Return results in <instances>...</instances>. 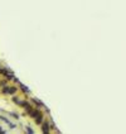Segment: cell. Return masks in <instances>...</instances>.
<instances>
[{
  "label": "cell",
  "instance_id": "cell-1",
  "mask_svg": "<svg viewBox=\"0 0 126 134\" xmlns=\"http://www.w3.org/2000/svg\"><path fill=\"white\" fill-rule=\"evenodd\" d=\"M30 115L35 119V123H38V124H42V123H43V115L40 114L39 110H33V111L30 113Z\"/></svg>",
  "mask_w": 126,
  "mask_h": 134
},
{
  "label": "cell",
  "instance_id": "cell-2",
  "mask_svg": "<svg viewBox=\"0 0 126 134\" xmlns=\"http://www.w3.org/2000/svg\"><path fill=\"white\" fill-rule=\"evenodd\" d=\"M3 91H4L5 94H14V92H15V87H11V89H9V87H5Z\"/></svg>",
  "mask_w": 126,
  "mask_h": 134
},
{
  "label": "cell",
  "instance_id": "cell-3",
  "mask_svg": "<svg viewBox=\"0 0 126 134\" xmlns=\"http://www.w3.org/2000/svg\"><path fill=\"white\" fill-rule=\"evenodd\" d=\"M43 132H44V133H48V132H49V125H48V123H44V124H43Z\"/></svg>",
  "mask_w": 126,
  "mask_h": 134
}]
</instances>
